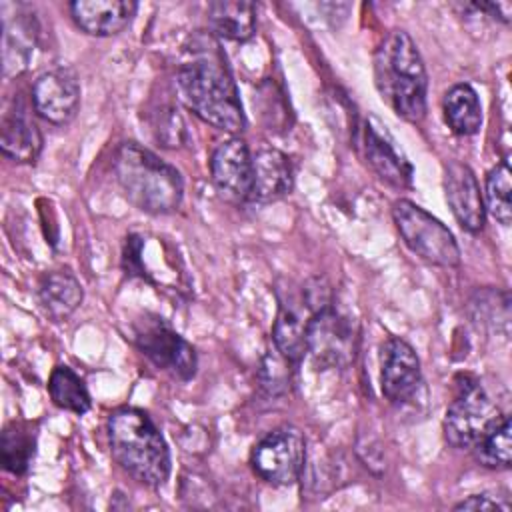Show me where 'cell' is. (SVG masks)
<instances>
[{
    "instance_id": "6da1fadb",
    "label": "cell",
    "mask_w": 512,
    "mask_h": 512,
    "mask_svg": "<svg viewBox=\"0 0 512 512\" xmlns=\"http://www.w3.org/2000/svg\"><path fill=\"white\" fill-rule=\"evenodd\" d=\"M216 48L196 50L180 64L174 80L176 94L202 122L224 132H240L246 124L242 102L226 60Z\"/></svg>"
},
{
    "instance_id": "7a4b0ae2",
    "label": "cell",
    "mask_w": 512,
    "mask_h": 512,
    "mask_svg": "<svg viewBox=\"0 0 512 512\" xmlns=\"http://www.w3.org/2000/svg\"><path fill=\"white\" fill-rule=\"evenodd\" d=\"M374 82L382 100L406 122L426 116L428 74L424 60L404 30H392L374 52Z\"/></svg>"
},
{
    "instance_id": "3957f363",
    "label": "cell",
    "mask_w": 512,
    "mask_h": 512,
    "mask_svg": "<svg viewBox=\"0 0 512 512\" xmlns=\"http://www.w3.org/2000/svg\"><path fill=\"white\" fill-rule=\"evenodd\" d=\"M108 446L116 464L146 486H162L170 476V450L152 418L122 406L108 418Z\"/></svg>"
},
{
    "instance_id": "277c9868",
    "label": "cell",
    "mask_w": 512,
    "mask_h": 512,
    "mask_svg": "<svg viewBox=\"0 0 512 512\" xmlns=\"http://www.w3.org/2000/svg\"><path fill=\"white\" fill-rule=\"evenodd\" d=\"M114 174L128 202L146 214H170L182 204L180 172L136 142L120 144L114 156Z\"/></svg>"
},
{
    "instance_id": "5b68a950",
    "label": "cell",
    "mask_w": 512,
    "mask_h": 512,
    "mask_svg": "<svg viewBox=\"0 0 512 512\" xmlns=\"http://www.w3.org/2000/svg\"><path fill=\"white\" fill-rule=\"evenodd\" d=\"M394 224L404 244L424 262L454 268L460 264V248L454 234L430 212L408 198H400L392 204Z\"/></svg>"
},
{
    "instance_id": "8992f818",
    "label": "cell",
    "mask_w": 512,
    "mask_h": 512,
    "mask_svg": "<svg viewBox=\"0 0 512 512\" xmlns=\"http://www.w3.org/2000/svg\"><path fill=\"white\" fill-rule=\"evenodd\" d=\"M332 304L328 286L314 278L304 282L296 292L288 290L286 298H280L276 322L272 326L274 348L292 364H298L306 354V336L312 318Z\"/></svg>"
},
{
    "instance_id": "52a82bcc",
    "label": "cell",
    "mask_w": 512,
    "mask_h": 512,
    "mask_svg": "<svg viewBox=\"0 0 512 512\" xmlns=\"http://www.w3.org/2000/svg\"><path fill=\"white\" fill-rule=\"evenodd\" d=\"M504 414L474 378H464L446 410L442 428L444 438L454 448H470L494 426Z\"/></svg>"
},
{
    "instance_id": "ba28073f",
    "label": "cell",
    "mask_w": 512,
    "mask_h": 512,
    "mask_svg": "<svg viewBox=\"0 0 512 512\" xmlns=\"http://www.w3.org/2000/svg\"><path fill=\"white\" fill-rule=\"evenodd\" d=\"M252 470L272 486L294 484L306 464V436L292 424L270 430L250 454Z\"/></svg>"
},
{
    "instance_id": "9c48e42d",
    "label": "cell",
    "mask_w": 512,
    "mask_h": 512,
    "mask_svg": "<svg viewBox=\"0 0 512 512\" xmlns=\"http://www.w3.org/2000/svg\"><path fill=\"white\" fill-rule=\"evenodd\" d=\"M358 350L356 322L328 304L322 308L308 326L306 352L318 370L346 368L354 362Z\"/></svg>"
},
{
    "instance_id": "30bf717a",
    "label": "cell",
    "mask_w": 512,
    "mask_h": 512,
    "mask_svg": "<svg viewBox=\"0 0 512 512\" xmlns=\"http://www.w3.org/2000/svg\"><path fill=\"white\" fill-rule=\"evenodd\" d=\"M134 344L158 370L178 380H190L196 374V350L160 316H150L134 328Z\"/></svg>"
},
{
    "instance_id": "8fae6325",
    "label": "cell",
    "mask_w": 512,
    "mask_h": 512,
    "mask_svg": "<svg viewBox=\"0 0 512 512\" xmlns=\"http://www.w3.org/2000/svg\"><path fill=\"white\" fill-rule=\"evenodd\" d=\"M358 150L370 170L386 184L396 188H408L412 184V164L378 118L368 116L362 120Z\"/></svg>"
},
{
    "instance_id": "7c38bea8",
    "label": "cell",
    "mask_w": 512,
    "mask_h": 512,
    "mask_svg": "<svg viewBox=\"0 0 512 512\" xmlns=\"http://www.w3.org/2000/svg\"><path fill=\"white\" fill-rule=\"evenodd\" d=\"M210 178L224 200L234 204L250 200L252 154L242 138L232 136L218 142L210 156Z\"/></svg>"
},
{
    "instance_id": "4fadbf2b",
    "label": "cell",
    "mask_w": 512,
    "mask_h": 512,
    "mask_svg": "<svg viewBox=\"0 0 512 512\" xmlns=\"http://www.w3.org/2000/svg\"><path fill=\"white\" fill-rule=\"evenodd\" d=\"M32 104L46 122L64 126L80 108V82L74 70L60 66L40 74L32 86Z\"/></svg>"
},
{
    "instance_id": "5bb4252c",
    "label": "cell",
    "mask_w": 512,
    "mask_h": 512,
    "mask_svg": "<svg viewBox=\"0 0 512 512\" xmlns=\"http://www.w3.org/2000/svg\"><path fill=\"white\" fill-rule=\"evenodd\" d=\"M422 384L420 358L402 338H388L380 354V388L388 402L406 404Z\"/></svg>"
},
{
    "instance_id": "9a60e30c",
    "label": "cell",
    "mask_w": 512,
    "mask_h": 512,
    "mask_svg": "<svg viewBox=\"0 0 512 512\" xmlns=\"http://www.w3.org/2000/svg\"><path fill=\"white\" fill-rule=\"evenodd\" d=\"M444 194L454 218L466 232L476 234L484 228V200L470 166L456 160L444 166Z\"/></svg>"
},
{
    "instance_id": "2e32d148",
    "label": "cell",
    "mask_w": 512,
    "mask_h": 512,
    "mask_svg": "<svg viewBox=\"0 0 512 512\" xmlns=\"http://www.w3.org/2000/svg\"><path fill=\"white\" fill-rule=\"evenodd\" d=\"M138 4L132 0H78L70 4L76 26L90 36H114L136 16Z\"/></svg>"
},
{
    "instance_id": "e0dca14e",
    "label": "cell",
    "mask_w": 512,
    "mask_h": 512,
    "mask_svg": "<svg viewBox=\"0 0 512 512\" xmlns=\"http://www.w3.org/2000/svg\"><path fill=\"white\" fill-rule=\"evenodd\" d=\"M294 170L290 158L276 148H262L252 156V194L250 200L274 202L290 194Z\"/></svg>"
},
{
    "instance_id": "ac0fdd59",
    "label": "cell",
    "mask_w": 512,
    "mask_h": 512,
    "mask_svg": "<svg viewBox=\"0 0 512 512\" xmlns=\"http://www.w3.org/2000/svg\"><path fill=\"white\" fill-rule=\"evenodd\" d=\"M0 148L14 162H34L42 150V134L30 120L24 106L6 110L0 126Z\"/></svg>"
},
{
    "instance_id": "d6986e66",
    "label": "cell",
    "mask_w": 512,
    "mask_h": 512,
    "mask_svg": "<svg viewBox=\"0 0 512 512\" xmlns=\"http://www.w3.org/2000/svg\"><path fill=\"white\" fill-rule=\"evenodd\" d=\"M82 298V286L70 270H52L38 282V300L54 320H66L82 304Z\"/></svg>"
},
{
    "instance_id": "ffe728a7",
    "label": "cell",
    "mask_w": 512,
    "mask_h": 512,
    "mask_svg": "<svg viewBox=\"0 0 512 512\" xmlns=\"http://www.w3.org/2000/svg\"><path fill=\"white\" fill-rule=\"evenodd\" d=\"M210 30L226 40L246 42L256 30V6L244 0H220L208 4Z\"/></svg>"
},
{
    "instance_id": "44dd1931",
    "label": "cell",
    "mask_w": 512,
    "mask_h": 512,
    "mask_svg": "<svg viewBox=\"0 0 512 512\" xmlns=\"http://www.w3.org/2000/svg\"><path fill=\"white\" fill-rule=\"evenodd\" d=\"M444 122L456 136H472L482 124V106L470 84H454L442 98Z\"/></svg>"
},
{
    "instance_id": "7402d4cb",
    "label": "cell",
    "mask_w": 512,
    "mask_h": 512,
    "mask_svg": "<svg viewBox=\"0 0 512 512\" xmlns=\"http://www.w3.org/2000/svg\"><path fill=\"white\" fill-rule=\"evenodd\" d=\"M50 400L68 412L78 416L90 410V394L84 380L70 366H56L48 378Z\"/></svg>"
},
{
    "instance_id": "603a6c76",
    "label": "cell",
    "mask_w": 512,
    "mask_h": 512,
    "mask_svg": "<svg viewBox=\"0 0 512 512\" xmlns=\"http://www.w3.org/2000/svg\"><path fill=\"white\" fill-rule=\"evenodd\" d=\"M474 458L492 470H506L512 462V432L510 418L504 414L474 446Z\"/></svg>"
},
{
    "instance_id": "cb8c5ba5",
    "label": "cell",
    "mask_w": 512,
    "mask_h": 512,
    "mask_svg": "<svg viewBox=\"0 0 512 512\" xmlns=\"http://www.w3.org/2000/svg\"><path fill=\"white\" fill-rule=\"evenodd\" d=\"M512 172L508 160H500L486 176V190H484V210L500 222L508 226L512 222Z\"/></svg>"
},
{
    "instance_id": "d4e9b609",
    "label": "cell",
    "mask_w": 512,
    "mask_h": 512,
    "mask_svg": "<svg viewBox=\"0 0 512 512\" xmlns=\"http://www.w3.org/2000/svg\"><path fill=\"white\" fill-rule=\"evenodd\" d=\"M36 450L34 434L22 422H12L2 432L0 442V458L4 470L20 476L28 470Z\"/></svg>"
},
{
    "instance_id": "484cf974",
    "label": "cell",
    "mask_w": 512,
    "mask_h": 512,
    "mask_svg": "<svg viewBox=\"0 0 512 512\" xmlns=\"http://www.w3.org/2000/svg\"><path fill=\"white\" fill-rule=\"evenodd\" d=\"M6 28H10L12 34L4 32V74H20L30 60L32 46H34V32H32V22L18 18L14 24L6 22Z\"/></svg>"
},
{
    "instance_id": "4316f807",
    "label": "cell",
    "mask_w": 512,
    "mask_h": 512,
    "mask_svg": "<svg viewBox=\"0 0 512 512\" xmlns=\"http://www.w3.org/2000/svg\"><path fill=\"white\" fill-rule=\"evenodd\" d=\"M454 510H506L508 512L510 504L490 494H472L462 502H458Z\"/></svg>"
}]
</instances>
